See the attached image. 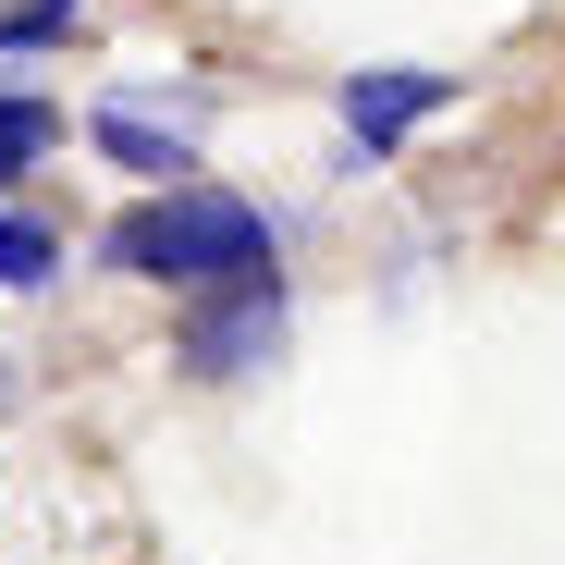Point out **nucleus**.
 Returning <instances> with one entry per match:
<instances>
[{
  "instance_id": "obj_2",
  "label": "nucleus",
  "mask_w": 565,
  "mask_h": 565,
  "mask_svg": "<svg viewBox=\"0 0 565 565\" xmlns=\"http://www.w3.org/2000/svg\"><path fill=\"white\" fill-rule=\"evenodd\" d=\"M172 356L198 369V382H258V369L282 356V270L258 258V270H234V282H210V296L184 308V332H172Z\"/></svg>"
},
{
  "instance_id": "obj_4",
  "label": "nucleus",
  "mask_w": 565,
  "mask_h": 565,
  "mask_svg": "<svg viewBox=\"0 0 565 565\" xmlns=\"http://www.w3.org/2000/svg\"><path fill=\"white\" fill-rule=\"evenodd\" d=\"M86 136H99V148H111L124 172H160V184H198V148H184V136H160V124H148V111H124V99H111L99 124H86Z\"/></svg>"
},
{
  "instance_id": "obj_6",
  "label": "nucleus",
  "mask_w": 565,
  "mask_h": 565,
  "mask_svg": "<svg viewBox=\"0 0 565 565\" xmlns=\"http://www.w3.org/2000/svg\"><path fill=\"white\" fill-rule=\"evenodd\" d=\"M74 13H86V0H13V13H0V62H25V50L74 38Z\"/></svg>"
},
{
  "instance_id": "obj_1",
  "label": "nucleus",
  "mask_w": 565,
  "mask_h": 565,
  "mask_svg": "<svg viewBox=\"0 0 565 565\" xmlns=\"http://www.w3.org/2000/svg\"><path fill=\"white\" fill-rule=\"evenodd\" d=\"M99 258H111L124 282L210 296V282H234V270H258V258H270V222L234 198V184H160L148 210H124V222L99 234Z\"/></svg>"
},
{
  "instance_id": "obj_3",
  "label": "nucleus",
  "mask_w": 565,
  "mask_h": 565,
  "mask_svg": "<svg viewBox=\"0 0 565 565\" xmlns=\"http://www.w3.org/2000/svg\"><path fill=\"white\" fill-rule=\"evenodd\" d=\"M467 99L455 74H418V62H394V74H344V136L356 148H394V136H418V124H443Z\"/></svg>"
},
{
  "instance_id": "obj_7",
  "label": "nucleus",
  "mask_w": 565,
  "mask_h": 565,
  "mask_svg": "<svg viewBox=\"0 0 565 565\" xmlns=\"http://www.w3.org/2000/svg\"><path fill=\"white\" fill-rule=\"evenodd\" d=\"M62 270V234L50 222H13V210H0V282H50Z\"/></svg>"
},
{
  "instance_id": "obj_5",
  "label": "nucleus",
  "mask_w": 565,
  "mask_h": 565,
  "mask_svg": "<svg viewBox=\"0 0 565 565\" xmlns=\"http://www.w3.org/2000/svg\"><path fill=\"white\" fill-rule=\"evenodd\" d=\"M50 148H62V111L25 99V86H0V172H38Z\"/></svg>"
}]
</instances>
